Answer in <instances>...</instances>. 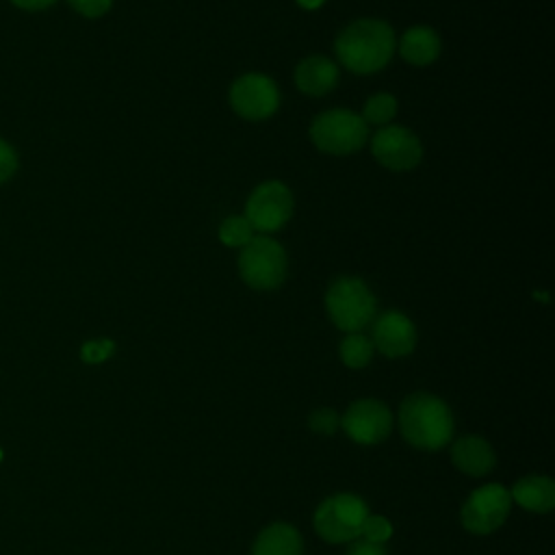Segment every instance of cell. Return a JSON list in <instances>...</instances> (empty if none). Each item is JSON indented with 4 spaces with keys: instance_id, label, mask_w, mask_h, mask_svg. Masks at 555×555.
<instances>
[{
    "instance_id": "obj_21",
    "label": "cell",
    "mask_w": 555,
    "mask_h": 555,
    "mask_svg": "<svg viewBox=\"0 0 555 555\" xmlns=\"http://www.w3.org/2000/svg\"><path fill=\"white\" fill-rule=\"evenodd\" d=\"M306 425L317 436H334L340 429V414L332 408H317L308 414Z\"/></svg>"
},
{
    "instance_id": "obj_17",
    "label": "cell",
    "mask_w": 555,
    "mask_h": 555,
    "mask_svg": "<svg viewBox=\"0 0 555 555\" xmlns=\"http://www.w3.org/2000/svg\"><path fill=\"white\" fill-rule=\"evenodd\" d=\"M251 555H304L301 533L288 522H271L256 535Z\"/></svg>"
},
{
    "instance_id": "obj_25",
    "label": "cell",
    "mask_w": 555,
    "mask_h": 555,
    "mask_svg": "<svg viewBox=\"0 0 555 555\" xmlns=\"http://www.w3.org/2000/svg\"><path fill=\"white\" fill-rule=\"evenodd\" d=\"M17 169V154L15 150L0 139V184L7 182Z\"/></svg>"
},
{
    "instance_id": "obj_29",
    "label": "cell",
    "mask_w": 555,
    "mask_h": 555,
    "mask_svg": "<svg viewBox=\"0 0 555 555\" xmlns=\"http://www.w3.org/2000/svg\"><path fill=\"white\" fill-rule=\"evenodd\" d=\"M0 462H2V449H0Z\"/></svg>"
},
{
    "instance_id": "obj_5",
    "label": "cell",
    "mask_w": 555,
    "mask_h": 555,
    "mask_svg": "<svg viewBox=\"0 0 555 555\" xmlns=\"http://www.w3.org/2000/svg\"><path fill=\"white\" fill-rule=\"evenodd\" d=\"M241 280L254 291H275L284 284L288 271V258L273 236L256 234L236 258Z\"/></svg>"
},
{
    "instance_id": "obj_2",
    "label": "cell",
    "mask_w": 555,
    "mask_h": 555,
    "mask_svg": "<svg viewBox=\"0 0 555 555\" xmlns=\"http://www.w3.org/2000/svg\"><path fill=\"white\" fill-rule=\"evenodd\" d=\"M399 429L403 440L418 451L444 449L455 431L451 408L431 392H412L399 405Z\"/></svg>"
},
{
    "instance_id": "obj_24",
    "label": "cell",
    "mask_w": 555,
    "mask_h": 555,
    "mask_svg": "<svg viewBox=\"0 0 555 555\" xmlns=\"http://www.w3.org/2000/svg\"><path fill=\"white\" fill-rule=\"evenodd\" d=\"M74 11L85 17H102L113 7V0H67Z\"/></svg>"
},
{
    "instance_id": "obj_7",
    "label": "cell",
    "mask_w": 555,
    "mask_h": 555,
    "mask_svg": "<svg viewBox=\"0 0 555 555\" xmlns=\"http://www.w3.org/2000/svg\"><path fill=\"white\" fill-rule=\"evenodd\" d=\"M293 210L295 199L291 189L280 180H264L249 193L243 215L256 234H271L288 223Z\"/></svg>"
},
{
    "instance_id": "obj_16",
    "label": "cell",
    "mask_w": 555,
    "mask_h": 555,
    "mask_svg": "<svg viewBox=\"0 0 555 555\" xmlns=\"http://www.w3.org/2000/svg\"><path fill=\"white\" fill-rule=\"evenodd\" d=\"M512 503L533 514H548L555 507V481L546 475H525L509 490Z\"/></svg>"
},
{
    "instance_id": "obj_3",
    "label": "cell",
    "mask_w": 555,
    "mask_h": 555,
    "mask_svg": "<svg viewBox=\"0 0 555 555\" xmlns=\"http://www.w3.org/2000/svg\"><path fill=\"white\" fill-rule=\"evenodd\" d=\"M323 304L330 321L345 334L362 332L377 314L373 291L364 280L353 275H340L330 282Z\"/></svg>"
},
{
    "instance_id": "obj_10",
    "label": "cell",
    "mask_w": 555,
    "mask_h": 555,
    "mask_svg": "<svg viewBox=\"0 0 555 555\" xmlns=\"http://www.w3.org/2000/svg\"><path fill=\"white\" fill-rule=\"evenodd\" d=\"M373 158L390 171H410L423 160L421 139L405 126H382L371 137Z\"/></svg>"
},
{
    "instance_id": "obj_19",
    "label": "cell",
    "mask_w": 555,
    "mask_h": 555,
    "mask_svg": "<svg viewBox=\"0 0 555 555\" xmlns=\"http://www.w3.org/2000/svg\"><path fill=\"white\" fill-rule=\"evenodd\" d=\"M397 98L388 91H379V93H373L371 98H366L364 106H362V113L360 117L364 119L366 126H388L395 115H397Z\"/></svg>"
},
{
    "instance_id": "obj_23",
    "label": "cell",
    "mask_w": 555,
    "mask_h": 555,
    "mask_svg": "<svg viewBox=\"0 0 555 555\" xmlns=\"http://www.w3.org/2000/svg\"><path fill=\"white\" fill-rule=\"evenodd\" d=\"M113 351H115V343L111 338H93L80 347V358L87 364H100L108 360Z\"/></svg>"
},
{
    "instance_id": "obj_14",
    "label": "cell",
    "mask_w": 555,
    "mask_h": 555,
    "mask_svg": "<svg viewBox=\"0 0 555 555\" xmlns=\"http://www.w3.org/2000/svg\"><path fill=\"white\" fill-rule=\"evenodd\" d=\"M293 78H295L297 89L304 95L323 98L330 91H334V87L338 85L340 72L332 59H327L323 54H310L295 65Z\"/></svg>"
},
{
    "instance_id": "obj_6",
    "label": "cell",
    "mask_w": 555,
    "mask_h": 555,
    "mask_svg": "<svg viewBox=\"0 0 555 555\" xmlns=\"http://www.w3.org/2000/svg\"><path fill=\"white\" fill-rule=\"evenodd\" d=\"M369 507L362 496L353 492H338L325 496L312 516L317 535L330 544H347L360 538Z\"/></svg>"
},
{
    "instance_id": "obj_11",
    "label": "cell",
    "mask_w": 555,
    "mask_h": 555,
    "mask_svg": "<svg viewBox=\"0 0 555 555\" xmlns=\"http://www.w3.org/2000/svg\"><path fill=\"white\" fill-rule=\"evenodd\" d=\"M395 418L386 403L373 397L356 399L340 416V429L358 444H379L392 431Z\"/></svg>"
},
{
    "instance_id": "obj_18",
    "label": "cell",
    "mask_w": 555,
    "mask_h": 555,
    "mask_svg": "<svg viewBox=\"0 0 555 555\" xmlns=\"http://www.w3.org/2000/svg\"><path fill=\"white\" fill-rule=\"evenodd\" d=\"M373 343L366 334L362 332H351V334H345V338L340 340L338 345V356H340V362L347 366V369H364L371 364L373 360Z\"/></svg>"
},
{
    "instance_id": "obj_8",
    "label": "cell",
    "mask_w": 555,
    "mask_h": 555,
    "mask_svg": "<svg viewBox=\"0 0 555 555\" xmlns=\"http://www.w3.org/2000/svg\"><path fill=\"white\" fill-rule=\"evenodd\" d=\"M512 496L509 490L496 481L475 488L460 512L462 527L473 535L494 533L509 516Z\"/></svg>"
},
{
    "instance_id": "obj_4",
    "label": "cell",
    "mask_w": 555,
    "mask_h": 555,
    "mask_svg": "<svg viewBox=\"0 0 555 555\" xmlns=\"http://www.w3.org/2000/svg\"><path fill=\"white\" fill-rule=\"evenodd\" d=\"M308 134L319 152L349 156L360 152L369 141V126L356 111L327 108L312 119Z\"/></svg>"
},
{
    "instance_id": "obj_9",
    "label": "cell",
    "mask_w": 555,
    "mask_h": 555,
    "mask_svg": "<svg viewBox=\"0 0 555 555\" xmlns=\"http://www.w3.org/2000/svg\"><path fill=\"white\" fill-rule=\"evenodd\" d=\"M232 111L247 121H262L278 113L280 91L271 76L247 72L234 78L228 93Z\"/></svg>"
},
{
    "instance_id": "obj_15",
    "label": "cell",
    "mask_w": 555,
    "mask_h": 555,
    "mask_svg": "<svg viewBox=\"0 0 555 555\" xmlns=\"http://www.w3.org/2000/svg\"><path fill=\"white\" fill-rule=\"evenodd\" d=\"M397 48H399L401 59L408 65L427 67L434 61H438L440 50H442V41H440V35L434 28H429L425 24H416V26H410L401 35Z\"/></svg>"
},
{
    "instance_id": "obj_26",
    "label": "cell",
    "mask_w": 555,
    "mask_h": 555,
    "mask_svg": "<svg viewBox=\"0 0 555 555\" xmlns=\"http://www.w3.org/2000/svg\"><path fill=\"white\" fill-rule=\"evenodd\" d=\"M345 555H388L386 546L384 544H377V542H369L364 538H358L351 542V546L347 548Z\"/></svg>"
},
{
    "instance_id": "obj_28",
    "label": "cell",
    "mask_w": 555,
    "mask_h": 555,
    "mask_svg": "<svg viewBox=\"0 0 555 555\" xmlns=\"http://www.w3.org/2000/svg\"><path fill=\"white\" fill-rule=\"evenodd\" d=\"M304 11H317L319 7H323L325 0H295Z\"/></svg>"
},
{
    "instance_id": "obj_27",
    "label": "cell",
    "mask_w": 555,
    "mask_h": 555,
    "mask_svg": "<svg viewBox=\"0 0 555 555\" xmlns=\"http://www.w3.org/2000/svg\"><path fill=\"white\" fill-rule=\"evenodd\" d=\"M11 2L20 9H26V11H41V9L52 7L56 0H11Z\"/></svg>"
},
{
    "instance_id": "obj_13",
    "label": "cell",
    "mask_w": 555,
    "mask_h": 555,
    "mask_svg": "<svg viewBox=\"0 0 555 555\" xmlns=\"http://www.w3.org/2000/svg\"><path fill=\"white\" fill-rule=\"evenodd\" d=\"M449 455H451L453 466L462 475H468V477H483V475L492 473L496 466V453H494L492 444L477 434L460 436L451 444Z\"/></svg>"
},
{
    "instance_id": "obj_12",
    "label": "cell",
    "mask_w": 555,
    "mask_h": 555,
    "mask_svg": "<svg viewBox=\"0 0 555 555\" xmlns=\"http://www.w3.org/2000/svg\"><path fill=\"white\" fill-rule=\"evenodd\" d=\"M373 349L386 358L410 356L416 347V325L399 310H384L371 321Z\"/></svg>"
},
{
    "instance_id": "obj_20",
    "label": "cell",
    "mask_w": 555,
    "mask_h": 555,
    "mask_svg": "<svg viewBox=\"0 0 555 555\" xmlns=\"http://www.w3.org/2000/svg\"><path fill=\"white\" fill-rule=\"evenodd\" d=\"M217 236L225 247L241 249L256 236V232H254L251 223L245 219V215H230L219 223Z\"/></svg>"
},
{
    "instance_id": "obj_22",
    "label": "cell",
    "mask_w": 555,
    "mask_h": 555,
    "mask_svg": "<svg viewBox=\"0 0 555 555\" xmlns=\"http://www.w3.org/2000/svg\"><path fill=\"white\" fill-rule=\"evenodd\" d=\"M392 535V525L386 516H379V514H369L364 518V525H362V533L360 538L369 540V542H377V544H386Z\"/></svg>"
},
{
    "instance_id": "obj_1",
    "label": "cell",
    "mask_w": 555,
    "mask_h": 555,
    "mask_svg": "<svg viewBox=\"0 0 555 555\" xmlns=\"http://www.w3.org/2000/svg\"><path fill=\"white\" fill-rule=\"evenodd\" d=\"M397 50V35L392 26L377 17H360L347 24L336 41L334 52L343 67L351 74H375L384 69Z\"/></svg>"
}]
</instances>
